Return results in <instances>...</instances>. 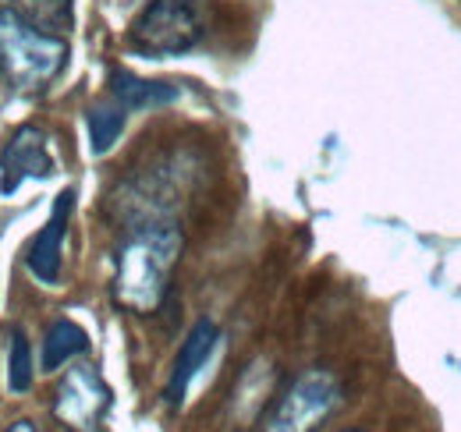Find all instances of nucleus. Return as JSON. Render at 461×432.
<instances>
[{
  "label": "nucleus",
  "instance_id": "obj_10",
  "mask_svg": "<svg viewBox=\"0 0 461 432\" xmlns=\"http://www.w3.org/2000/svg\"><path fill=\"white\" fill-rule=\"evenodd\" d=\"M4 7H11L18 18H25L29 25H36L40 32H50V36H64L75 25L71 0H4Z\"/></svg>",
  "mask_w": 461,
  "mask_h": 432
},
{
  "label": "nucleus",
  "instance_id": "obj_2",
  "mask_svg": "<svg viewBox=\"0 0 461 432\" xmlns=\"http://www.w3.org/2000/svg\"><path fill=\"white\" fill-rule=\"evenodd\" d=\"M68 64V43L60 36L40 32L11 7L0 4V71L14 89H47Z\"/></svg>",
  "mask_w": 461,
  "mask_h": 432
},
{
  "label": "nucleus",
  "instance_id": "obj_13",
  "mask_svg": "<svg viewBox=\"0 0 461 432\" xmlns=\"http://www.w3.org/2000/svg\"><path fill=\"white\" fill-rule=\"evenodd\" d=\"M7 386L11 393H25L32 386V351L22 329H11V355H7Z\"/></svg>",
  "mask_w": 461,
  "mask_h": 432
},
{
  "label": "nucleus",
  "instance_id": "obj_8",
  "mask_svg": "<svg viewBox=\"0 0 461 432\" xmlns=\"http://www.w3.org/2000/svg\"><path fill=\"white\" fill-rule=\"evenodd\" d=\"M217 340H221V333H217V326L210 323V320H199V323L192 326V333L185 337L181 355H177V362H174L171 379H167V400H171V404H181V400H185L188 382H192L195 373L206 365V358L213 355Z\"/></svg>",
  "mask_w": 461,
  "mask_h": 432
},
{
  "label": "nucleus",
  "instance_id": "obj_4",
  "mask_svg": "<svg viewBox=\"0 0 461 432\" xmlns=\"http://www.w3.org/2000/svg\"><path fill=\"white\" fill-rule=\"evenodd\" d=\"M341 404L338 379L323 369H312L291 382V390L277 400V408L267 415L259 432H316Z\"/></svg>",
  "mask_w": 461,
  "mask_h": 432
},
{
  "label": "nucleus",
  "instance_id": "obj_12",
  "mask_svg": "<svg viewBox=\"0 0 461 432\" xmlns=\"http://www.w3.org/2000/svg\"><path fill=\"white\" fill-rule=\"evenodd\" d=\"M128 110L117 104L114 96H107L104 104L89 110V135H93V153H107L117 142V135L124 131Z\"/></svg>",
  "mask_w": 461,
  "mask_h": 432
},
{
  "label": "nucleus",
  "instance_id": "obj_11",
  "mask_svg": "<svg viewBox=\"0 0 461 432\" xmlns=\"http://www.w3.org/2000/svg\"><path fill=\"white\" fill-rule=\"evenodd\" d=\"M86 351H89L86 329L78 323H71V320H58L47 329V337H43V369L54 373L64 362H71V358H78Z\"/></svg>",
  "mask_w": 461,
  "mask_h": 432
},
{
  "label": "nucleus",
  "instance_id": "obj_1",
  "mask_svg": "<svg viewBox=\"0 0 461 432\" xmlns=\"http://www.w3.org/2000/svg\"><path fill=\"white\" fill-rule=\"evenodd\" d=\"M181 256V230L171 223H142L117 248L114 302L135 316H149L160 309L171 273Z\"/></svg>",
  "mask_w": 461,
  "mask_h": 432
},
{
  "label": "nucleus",
  "instance_id": "obj_7",
  "mask_svg": "<svg viewBox=\"0 0 461 432\" xmlns=\"http://www.w3.org/2000/svg\"><path fill=\"white\" fill-rule=\"evenodd\" d=\"M71 206H75V192H60L54 202V213L47 220V227L32 238L29 245V270L40 284H58L60 280V252H64V234H68V220H71Z\"/></svg>",
  "mask_w": 461,
  "mask_h": 432
},
{
  "label": "nucleus",
  "instance_id": "obj_3",
  "mask_svg": "<svg viewBox=\"0 0 461 432\" xmlns=\"http://www.w3.org/2000/svg\"><path fill=\"white\" fill-rule=\"evenodd\" d=\"M199 40H203V18L192 0H149L128 29V47L146 57L185 54Z\"/></svg>",
  "mask_w": 461,
  "mask_h": 432
},
{
  "label": "nucleus",
  "instance_id": "obj_6",
  "mask_svg": "<svg viewBox=\"0 0 461 432\" xmlns=\"http://www.w3.org/2000/svg\"><path fill=\"white\" fill-rule=\"evenodd\" d=\"M0 170H4V177H0V192L4 195L18 192V184L25 177H50L54 174V157H50L47 135L36 124H22L4 146Z\"/></svg>",
  "mask_w": 461,
  "mask_h": 432
},
{
  "label": "nucleus",
  "instance_id": "obj_14",
  "mask_svg": "<svg viewBox=\"0 0 461 432\" xmlns=\"http://www.w3.org/2000/svg\"><path fill=\"white\" fill-rule=\"evenodd\" d=\"M4 432H40V429H36L32 422H14L11 429H4Z\"/></svg>",
  "mask_w": 461,
  "mask_h": 432
},
{
  "label": "nucleus",
  "instance_id": "obj_9",
  "mask_svg": "<svg viewBox=\"0 0 461 432\" xmlns=\"http://www.w3.org/2000/svg\"><path fill=\"white\" fill-rule=\"evenodd\" d=\"M107 96H114L124 110H146V107H164L177 96V89L167 82H149L139 78L131 71H111V89Z\"/></svg>",
  "mask_w": 461,
  "mask_h": 432
},
{
  "label": "nucleus",
  "instance_id": "obj_5",
  "mask_svg": "<svg viewBox=\"0 0 461 432\" xmlns=\"http://www.w3.org/2000/svg\"><path fill=\"white\" fill-rule=\"evenodd\" d=\"M107 408H111V390L93 365H75L58 382L54 415L71 432H100Z\"/></svg>",
  "mask_w": 461,
  "mask_h": 432
},
{
  "label": "nucleus",
  "instance_id": "obj_15",
  "mask_svg": "<svg viewBox=\"0 0 461 432\" xmlns=\"http://www.w3.org/2000/svg\"><path fill=\"white\" fill-rule=\"evenodd\" d=\"M348 432H362V429H348Z\"/></svg>",
  "mask_w": 461,
  "mask_h": 432
}]
</instances>
